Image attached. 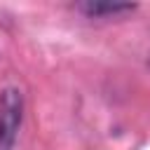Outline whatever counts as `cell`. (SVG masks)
Instances as JSON below:
<instances>
[{
	"label": "cell",
	"mask_w": 150,
	"mask_h": 150,
	"mask_svg": "<svg viewBox=\"0 0 150 150\" xmlns=\"http://www.w3.org/2000/svg\"><path fill=\"white\" fill-rule=\"evenodd\" d=\"M77 9L84 12L89 19H120L124 14H131L136 9V5H127V2H80Z\"/></svg>",
	"instance_id": "obj_2"
},
{
	"label": "cell",
	"mask_w": 150,
	"mask_h": 150,
	"mask_svg": "<svg viewBox=\"0 0 150 150\" xmlns=\"http://www.w3.org/2000/svg\"><path fill=\"white\" fill-rule=\"evenodd\" d=\"M23 117V96L19 89H5L0 94V150H9L16 141Z\"/></svg>",
	"instance_id": "obj_1"
}]
</instances>
